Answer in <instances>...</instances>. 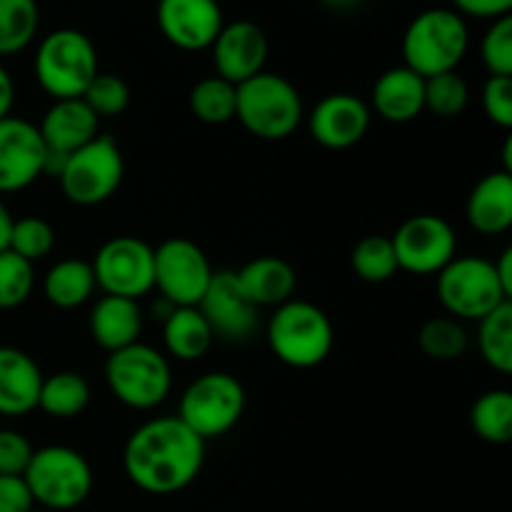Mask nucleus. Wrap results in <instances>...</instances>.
Segmentation results:
<instances>
[{
	"instance_id": "nucleus-1",
	"label": "nucleus",
	"mask_w": 512,
	"mask_h": 512,
	"mask_svg": "<svg viewBox=\"0 0 512 512\" xmlns=\"http://www.w3.org/2000/svg\"><path fill=\"white\" fill-rule=\"evenodd\" d=\"M205 463V440L178 415L153 418L130 433L123 470L148 495H175L198 480Z\"/></svg>"
},
{
	"instance_id": "nucleus-2",
	"label": "nucleus",
	"mask_w": 512,
	"mask_h": 512,
	"mask_svg": "<svg viewBox=\"0 0 512 512\" xmlns=\"http://www.w3.org/2000/svg\"><path fill=\"white\" fill-rule=\"evenodd\" d=\"M470 48L468 20L453 8H428L403 33V65L420 78L458 70Z\"/></svg>"
},
{
	"instance_id": "nucleus-3",
	"label": "nucleus",
	"mask_w": 512,
	"mask_h": 512,
	"mask_svg": "<svg viewBox=\"0 0 512 512\" xmlns=\"http://www.w3.org/2000/svg\"><path fill=\"white\" fill-rule=\"evenodd\" d=\"M305 118L303 98L288 78L278 73L253 75L235 85V120L260 140H285Z\"/></svg>"
},
{
	"instance_id": "nucleus-4",
	"label": "nucleus",
	"mask_w": 512,
	"mask_h": 512,
	"mask_svg": "<svg viewBox=\"0 0 512 512\" xmlns=\"http://www.w3.org/2000/svg\"><path fill=\"white\" fill-rule=\"evenodd\" d=\"M35 80L53 100L83 98L100 73L95 43L75 28H58L45 35L35 48Z\"/></svg>"
},
{
	"instance_id": "nucleus-5",
	"label": "nucleus",
	"mask_w": 512,
	"mask_h": 512,
	"mask_svg": "<svg viewBox=\"0 0 512 512\" xmlns=\"http://www.w3.org/2000/svg\"><path fill=\"white\" fill-rule=\"evenodd\" d=\"M268 345L288 368L310 370L333 353L335 330L318 305L293 298L275 308L268 323Z\"/></svg>"
},
{
	"instance_id": "nucleus-6",
	"label": "nucleus",
	"mask_w": 512,
	"mask_h": 512,
	"mask_svg": "<svg viewBox=\"0 0 512 512\" xmlns=\"http://www.w3.org/2000/svg\"><path fill=\"white\" fill-rule=\"evenodd\" d=\"M35 505L53 512H70L93 493L95 475L83 453L65 445H48L33 450L23 473Z\"/></svg>"
},
{
	"instance_id": "nucleus-7",
	"label": "nucleus",
	"mask_w": 512,
	"mask_h": 512,
	"mask_svg": "<svg viewBox=\"0 0 512 512\" xmlns=\"http://www.w3.org/2000/svg\"><path fill=\"white\" fill-rule=\"evenodd\" d=\"M105 383L125 408L153 410L170 395L173 373L168 358L160 350L135 343L118 353H110L105 363Z\"/></svg>"
},
{
	"instance_id": "nucleus-8",
	"label": "nucleus",
	"mask_w": 512,
	"mask_h": 512,
	"mask_svg": "<svg viewBox=\"0 0 512 512\" xmlns=\"http://www.w3.org/2000/svg\"><path fill=\"white\" fill-rule=\"evenodd\" d=\"M245 413V388L235 375L213 370L195 378L185 388L178 418L208 443L223 438L240 423Z\"/></svg>"
},
{
	"instance_id": "nucleus-9",
	"label": "nucleus",
	"mask_w": 512,
	"mask_h": 512,
	"mask_svg": "<svg viewBox=\"0 0 512 512\" xmlns=\"http://www.w3.org/2000/svg\"><path fill=\"white\" fill-rule=\"evenodd\" d=\"M125 178V160L110 135H98L68 155L58 175L65 198L80 208H93L118 193Z\"/></svg>"
},
{
	"instance_id": "nucleus-10",
	"label": "nucleus",
	"mask_w": 512,
	"mask_h": 512,
	"mask_svg": "<svg viewBox=\"0 0 512 512\" xmlns=\"http://www.w3.org/2000/svg\"><path fill=\"white\" fill-rule=\"evenodd\" d=\"M438 298L445 313L455 320H480L503 303H510L493 260L480 255L453 258L440 270Z\"/></svg>"
},
{
	"instance_id": "nucleus-11",
	"label": "nucleus",
	"mask_w": 512,
	"mask_h": 512,
	"mask_svg": "<svg viewBox=\"0 0 512 512\" xmlns=\"http://www.w3.org/2000/svg\"><path fill=\"white\" fill-rule=\"evenodd\" d=\"M213 273L208 255L193 240L168 238L153 248L155 290L173 308H198Z\"/></svg>"
},
{
	"instance_id": "nucleus-12",
	"label": "nucleus",
	"mask_w": 512,
	"mask_h": 512,
	"mask_svg": "<svg viewBox=\"0 0 512 512\" xmlns=\"http://www.w3.org/2000/svg\"><path fill=\"white\" fill-rule=\"evenodd\" d=\"M90 268L105 295L138 300L155 288L153 248L135 235H118L100 245Z\"/></svg>"
},
{
	"instance_id": "nucleus-13",
	"label": "nucleus",
	"mask_w": 512,
	"mask_h": 512,
	"mask_svg": "<svg viewBox=\"0 0 512 512\" xmlns=\"http://www.w3.org/2000/svg\"><path fill=\"white\" fill-rule=\"evenodd\" d=\"M398 270L413 275H438L458 258V235L440 215H413L390 238Z\"/></svg>"
},
{
	"instance_id": "nucleus-14",
	"label": "nucleus",
	"mask_w": 512,
	"mask_h": 512,
	"mask_svg": "<svg viewBox=\"0 0 512 512\" xmlns=\"http://www.w3.org/2000/svg\"><path fill=\"white\" fill-rule=\"evenodd\" d=\"M198 310L208 320L215 338L228 343H245L260 325V310L243 293L233 270L213 273Z\"/></svg>"
},
{
	"instance_id": "nucleus-15",
	"label": "nucleus",
	"mask_w": 512,
	"mask_h": 512,
	"mask_svg": "<svg viewBox=\"0 0 512 512\" xmlns=\"http://www.w3.org/2000/svg\"><path fill=\"white\" fill-rule=\"evenodd\" d=\"M155 20L163 38L185 53L208 50L225 25L218 0H158Z\"/></svg>"
},
{
	"instance_id": "nucleus-16",
	"label": "nucleus",
	"mask_w": 512,
	"mask_h": 512,
	"mask_svg": "<svg viewBox=\"0 0 512 512\" xmlns=\"http://www.w3.org/2000/svg\"><path fill=\"white\" fill-rule=\"evenodd\" d=\"M45 155L38 125L15 115L0 120V195L20 193L45 175Z\"/></svg>"
},
{
	"instance_id": "nucleus-17",
	"label": "nucleus",
	"mask_w": 512,
	"mask_h": 512,
	"mask_svg": "<svg viewBox=\"0 0 512 512\" xmlns=\"http://www.w3.org/2000/svg\"><path fill=\"white\" fill-rule=\"evenodd\" d=\"M213 50L215 75L228 83L240 85L253 75L263 73L270 43L265 30L253 20H233L220 28Z\"/></svg>"
},
{
	"instance_id": "nucleus-18",
	"label": "nucleus",
	"mask_w": 512,
	"mask_h": 512,
	"mask_svg": "<svg viewBox=\"0 0 512 512\" xmlns=\"http://www.w3.org/2000/svg\"><path fill=\"white\" fill-rule=\"evenodd\" d=\"M310 135L328 150H348L370 130V105L353 93L325 95L308 118Z\"/></svg>"
},
{
	"instance_id": "nucleus-19",
	"label": "nucleus",
	"mask_w": 512,
	"mask_h": 512,
	"mask_svg": "<svg viewBox=\"0 0 512 512\" xmlns=\"http://www.w3.org/2000/svg\"><path fill=\"white\" fill-rule=\"evenodd\" d=\"M38 133L48 153L70 155L100 135V118L83 98L53 100L38 125Z\"/></svg>"
},
{
	"instance_id": "nucleus-20",
	"label": "nucleus",
	"mask_w": 512,
	"mask_h": 512,
	"mask_svg": "<svg viewBox=\"0 0 512 512\" xmlns=\"http://www.w3.org/2000/svg\"><path fill=\"white\" fill-rule=\"evenodd\" d=\"M45 375L28 353L0 345V415L20 418L38 410Z\"/></svg>"
},
{
	"instance_id": "nucleus-21",
	"label": "nucleus",
	"mask_w": 512,
	"mask_h": 512,
	"mask_svg": "<svg viewBox=\"0 0 512 512\" xmlns=\"http://www.w3.org/2000/svg\"><path fill=\"white\" fill-rule=\"evenodd\" d=\"M465 218L480 235H503L512 228V175L493 170L475 183L465 203Z\"/></svg>"
},
{
	"instance_id": "nucleus-22",
	"label": "nucleus",
	"mask_w": 512,
	"mask_h": 512,
	"mask_svg": "<svg viewBox=\"0 0 512 512\" xmlns=\"http://www.w3.org/2000/svg\"><path fill=\"white\" fill-rule=\"evenodd\" d=\"M373 110L385 123H413L425 110V78L405 65L388 68L373 85Z\"/></svg>"
},
{
	"instance_id": "nucleus-23",
	"label": "nucleus",
	"mask_w": 512,
	"mask_h": 512,
	"mask_svg": "<svg viewBox=\"0 0 512 512\" xmlns=\"http://www.w3.org/2000/svg\"><path fill=\"white\" fill-rule=\"evenodd\" d=\"M90 335L95 343L108 353L140 343L143 333V310L138 300L118 298V295H103L90 310L88 320Z\"/></svg>"
},
{
	"instance_id": "nucleus-24",
	"label": "nucleus",
	"mask_w": 512,
	"mask_h": 512,
	"mask_svg": "<svg viewBox=\"0 0 512 512\" xmlns=\"http://www.w3.org/2000/svg\"><path fill=\"white\" fill-rule=\"evenodd\" d=\"M235 275H238L243 293L258 310L280 308L293 300L295 288H298V275H295L293 265L275 255L250 260Z\"/></svg>"
},
{
	"instance_id": "nucleus-25",
	"label": "nucleus",
	"mask_w": 512,
	"mask_h": 512,
	"mask_svg": "<svg viewBox=\"0 0 512 512\" xmlns=\"http://www.w3.org/2000/svg\"><path fill=\"white\" fill-rule=\"evenodd\" d=\"M213 330L198 308H173L163 320V343L168 355L183 363H193L213 348Z\"/></svg>"
},
{
	"instance_id": "nucleus-26",
	"label": "nucleus",
	"mask_w": 512,
	"mask_h": 512,
	"mask_svg": "<svg viewBox=\"0 0 512 512\" xmlns=\"http://www.w3.org/2000/svg\"><path fill=\"white\" fill-rule=\"evenodd\" d=\"M95 275L88 260L68 258L55 263L43 278V295L60 310H75L88 303L95 293Z\"/></svg>"
},
{
	"instance_id": "nucleus-27",
	"label": "nucleus",
	"mask_w": 512,
	"mask_h": 512,
	"mask_svg": "<svg viewBox=\"0 0 512 512\" xmlns=\"http://www.w3.org/2000/svg\"><path fill=\"white\" fill-rule=\"evenodd\" d=\"M90 405V385L88 380L73 370H60V373L43 378L40 385L38 408L45 415L58 420L78 418Z\"/></svg>"
},
{
	"instance_id": "nucleus-28",
	"label": "nucleus",
	"mask_w": 512,
	"mask_h": 512,
	"mask_svg": "<svg viewBox=\"0 0 512 512\" xmlns=\"http://www.w3.org/2000/svg\"><path fill=\"white\" fill-rule=\"evenodd\" d=\"M470 428L490 445H508L512 440V393L495 388L480 395L470 408Z\"/></svg>"
},
{
	"instance_id": "nucleus-29",
	"label": "nucleus",
	"mask_w": 512,
	"mask_h": 512,
	"mask_svg": "<svg viewBox=\"0 0 512 512\" xmlns=\"http://www.w3.org/2000/svg\"><path fill=\"white\" fill-rule=\"evenodd\" d=\"M480 358L498 373H512V303H503L478 320Z\"/></svg>"
},
{
	"instance_id": "nucleus-30",
	"label": "nucleus",
	"mask_w": 512,
	"mask_h": 512,
	"mask_svg": "<svg viewBox=\"0 0 512 512\" xmlns=\"http://www.w3.org/2000/svg\"><path fill=\"white\" fill-rule=\"evenodd\" d=\"M40 28L38 0H0V58L18 55Z\"/></svg>"
},
{
	"instance_id": "nucleus-31",
	"label": "nucleus",
	"mask_w": 512,
	"mask_h": 512,
	"mask_svg": "<svg viewBox=\"0 0 512 512\" xmlns=\"http://www.w3.org/2000/svg\"><path fill=\"white\" fill-rule=\"evenodd\" d=\"M188 103L200 123L225 125L235 118V85L218 75H210L193 85Z\"/></svg>"
},
{
	"instance_id": "nucleus-32",
	"label": "nucleus",
	"mask_w": 512,
	"mask_h": 512,
	"mask_svg": "<svg viewBox=\"0 0 512 512\" xmlns=\"http://www.w3.org/2000/svg\"><path fill=\"white\" fill-rule=\"evenodd\" d=\"M350 265L360 280L373 285L388 283L398 273V260L388 235H368L360 240L350 253Z\"/></svg>"
},
{
	"instance_id": "nucleus-33",
	"label": "nucleus",
	"mask_w": 512,
	"mask_h": 512,
	"mask_svg": "<svg viewBox=\"0 0 512 512\" xmlns=\"http://www.w3.org/2000/svg\"><path fill=\"white\" fill-rule=\"evenodd\" d=\"M420 350L433 360H458L468 350V333L455 318H430L420 328Z\"/></svg>"
},
{
	"instance_id": "nucleus-34",
	"label": "nucleus",
	"mask_w": 512,
	"mask_h": 512,
	"mask_svg": "<svg viewBox=\"0 0 512 512\" xmlns=\"http://www.w3.org/2000/svg\"><path fill=\"white\" fill-rule=\"evenodd\" d=\"M470 88L458 70L433 75L425 80V110L438 118H458L468 108Z\"/></svg>"
},
{
	"instance_id": "nucleus-35",
	"label": "nucleus",
	"mask_w": 512,
	"mask_h": 512,
	"mask_svg": "<svg viewBox=\"0 0 512 512\" xmlns=\"http://www.w3.org/2000/svg\"><path fill=\"white\" fill-rule=\"evenodd\" d=\"M33 288V263L15 255L13 250H3L0 253V310H15L28 303Z\"/></svg>"
},
{
	"instance_id": "nucleus-36",
	"label": "nucleus",
	"mask_w": 512,
	"mask_h": 512,
	"mask_svg": "<svg viewBox=\"0 0 512 512\" xmlns=\"http://www.w3.org/2000/svg\"><path fill=\"white\" fill-rule=\"evenodd\" d=\"M55 248V228L48 220L38 218V215H28V218L13 220V230H10L8 250L20 255L28 263L48 258L50 250Z\"/></svg>"
},
{
	"instance_id": "nucleus-37",
	"label": "nucleus",
	"mask_w": 512,
	"mask_h": 512,
	"mask_svg": "<svg viewBox=\"0 0 512 512\" xmlns=\"http://www.w3.org/2000/svg\"><path fill=\"white\" fill-rule=\"evenodd\" d=\"M83 100L98 118H115L128 110L130 88L120 75L98 73L83 93Z\"/></svg>"
},
{
	"instance_id": "nucleus-38",
	"label": "nucleus",
	"mask_w": 512,
	"mask_h": 512,
	"mask_svg": "<svg viewBox=\"0 0 512 512\" xmlns=\"http://www.w3.org/2000/svg\"><path fill=\"white\" fill-rule=\"evenodd\" d=\"M480 60L490 75L512 78V15L490 20V28L480 40Z\"/></svg>"
},
{
	"instance_id": "nucleus-39",
	"label": "nucleus",
	"mask_w": 512,
	"mask_h": 512,
	"mask_svg": "<svg viewBox=\"0 0 512 512\" xmlns=\"http://www.w3.org/2000/svg\"><path fill=\"white\" fill-rule=\"evenodd\" d=\"M483 103L485 118L498 128H512V78L508 75H490L483 85Z\"/></svg>"
},
{
	"instance_id": "nucleus-40",
	"label": "nucleus",
	"mask_w": 512,
	"mask_h": 512,
	"mask_svg": "<svg viewBox=\"0 0 512 512\" xmlns=\"http://www.w3.org/2000/svg\"><path fill=\"white\" fill-rule=\"evenodd\" d=\"M33 458V445L23 433L0 428V475H23Z\"/></svg>"
},
{
	"instance_id": "nucleus-41",
	"label": "nucleus",
	"mask_w": 512,
	"mask_h": 512,
	"mask_svg": "<svg viewBox=\"0 0 512 512\" xmlns=\"http://www.w3.org/2000/svg\"><path fill=\"white\" fill-rule=\"evenodd\" d=\"M35 500L23 475H0V512H33Z\"/></svg>"
},
{
	"instance_id": "nucleus-42",
	"label": "nucleus",
	"mask_w": 512,
	"mask_h": 512,
	"mask_svg": "<svg viewBox=\"0 0 512 512\" xmlns=\"http://www.w3.org/2000/svg\"><path fill=\"white\" fill-rule=\"evenodd\" d=\"M455 13L463 18L478 20H498L503 15H510L512 0H450Z\"/></svg>"
},
{
	"instance_id": "nucleus-43",
	"label": "nucleus",
	"mask_w": 512,
	"mask_h": 512,
	"mask_svg": "<svg viewBox=\"0 0 512 512\" xmlns=\"http://www.w3.org/2000/svg\"><path fill=\"white\" fill-rule=\"evenodd\" d=\"M15 103V83L10 78V73L5 70V65L0 63V120L8 118L10 110Z\"/></svg>"
},
{
	"instance_id": "nucleus-44",
	"label": "nucleus",
	"mask_w": 512,
	"mask_h": 512,
	"mask_svg": "<svg viewBox=\"0 0 512 512\" xmlns=\"http://www.w3.org/2000/svg\"><path fill=\"white\" fill-rule=\"evenodd\" d=\"M493 265L495 273H498L500 285H503V290L508 293V298H512V248H505L503 255H500Z\"/></svg>"
},
{
	"instance_id": "nucleus-45",
	"label": "nucleus",
	"mask_w": 512,
	"mask_h": 512,
	"mask_svg": "<svg viewBox=\"0 0 512 512\" xmlns=\"http://www.w3.org/2000/svg\"><path fill=\"white\" fill-rule=\"evenodd\" d=\"M10 230H13V215H10L8 205L0 200V253H3V250H8Z\"/></svg>"
},
{
	"instance_id": "nucleus-46",
	"label": "nucleus",
	"mask_w": 512,
	"mask_h": 512,
	"mask_svg": "<svg viewBox=\"0 0 512 512\" xmlns=\"http://www.w3.org/2000/svg\"><path fill=\"white\" fill-rule=\"evenodd\" d=\"M503 163H505V173H510L512 175V140L508 138V143H505V148H503Z\"/></svg>"
},
{
	"instance_id": "nucleus-47",
	"label": "nucleus",
	"mask_w": 512,
	"mask_h": 512,
	"mask_svg": "<svg viewBox=\"0 0 512 512\" xmlns=\"http://www.w3.org/2000/svg\"><path fill=\"white\" fill-rule=\"evenodd\" d=\"M323 5H328V8H350V5L360 3V0H320Z\"/></svg>"
},
{
	"instance_id": "nucleus-48",
	"label": "nucleus",
	"mask_w": 512,
	"mask_h": 512,
	"mask_svg": "<svg viewBox=\"0 0 512 512\" xmlns=\"http://www.w3.org/2000/svg\"><path fill=\"white\" fill-rule=\"evenodd\" d=\"M33 512H53V510H33Z\"/></svg>"
}]
</instances>
